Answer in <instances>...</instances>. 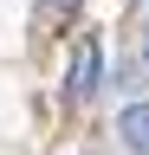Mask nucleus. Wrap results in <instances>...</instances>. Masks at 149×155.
Returning <instances> with one entry per match:
<instances>
[{"label": "nucleus", "instance_id": "nucleus-2", "mask_svg": "<svg viewBox=\"0 0 149 155\" xmlns=\"http://www.w3.org/2000/svg\"><path fill=\"white\" fill-rule=\"evenodd\" d=\"M117 136H123V149L149 155V104H123V116H117Z\"/></svg>", "mask_w": 149, "mask_h": 155}, {"label": "nucleus", "instance_id": "nucleus-3", "mask_svg": "<svg viewBox=\"0 0 149 155\" xmlns=\"http://www.w3.org/2000/svg\"><path fill=\"white\" fill-rule=\"evenodd\" d=\"M39 7H46V13H65V7H78V0H39Z\"/></svg>", "mask_w": 149, "mask_h": 155}, {"label": "nucleus", "instance_id": "nucleus-1", "mask_svg": "<svg viewBox=\"0 0 149 155\" xmlns=\"http://www.w3.org/2000/svg\"><path fill=\"white\" fill-rule=\"evenodd\" d=\"M97 91H104V45H97V39H78L71 71H65V97H71V104H91Z\"/></svg>", "mask_w": 149, "mask_h": 155}]
</instances>
